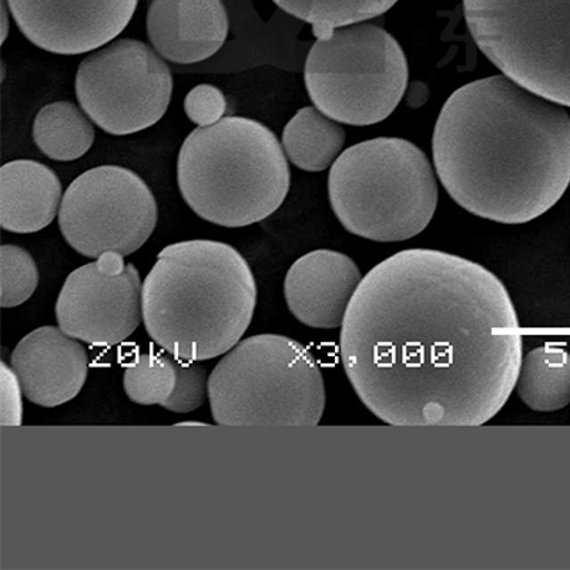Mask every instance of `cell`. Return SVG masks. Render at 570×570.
Segmentation results:
<instances>
[{"mask_svg":"<svg viewBox=\"0 0 570 570\" xmlns=\"http://www.w3.org/2000/svg\"><path fill=\"white\" fill-rule=\"evenodd\" d=\"M519 327L490 269L440 249H404L356 288L341 325V363L386 425L481 426L515 390Z\"/></svg>","mask_w":570,"mask_h":570,"instance_id":"cell-1","label":"cell"},{"mask_svg":"<svg viewBox=\"0 0 570 570\" xmlns=\"http://www.w3.org/2000/svg\"><path fill=\"white\" fill-rule=\"evenodd\" d=\"M432 155L448 195L466 212L525 224L570 185V116L505 75L471 81L438 117Z\"/></svg>","mask_w":570,"mask_h":570,"instance_id":"cell-2","label":"cell"},{"mask_svg":"<svg viewBox=\"0 0 570 570\" xmlns=\"http://www.w3.org/2000/svg\"><path fill=\"white\" fill-rule=\"evenodd\" d=\"M256 304V278L246 258L220 242L170 244L142 283L147 334L178 361L227 354L246 334Z\"/></svg>","mask_w":570,"mask_h":570,"instance_id":"cell-3","label":"cell"},{"mask_svg":"<svg viewBox=\"0 0 570 570\" xmlns=\"http://www.w3.org/2000/svg\"><path fill=\"white\" fill-rule=\"evenodd\" d=\"M292 173L277 136L247 117L198 127L183 142L178 188L188 207L217 226H252L276 213Z\"/></svg>","mask_w":570,"mask_h":570,"instance_id":"cell-4","label":"cell"},{"mask_svg":"<svg viewBox=\"0 0 570 570\" xmlns=\"http://www.w3.org/2000/svg\"><path fill=\"white\" fill-rule=\"evenodd\" d=\"M331 207L345 230L379 243L410 240L436 210L438 185L424 151L399 137L358 142L328 176Z\"/></svg>","mask_w":570,"mask_h":570,"instance_id":"cell-5","label":"cell"},{"mask_svg":"<svg viewBox=\"0 0 570 570\" xmlns=\"http://www.w3.org/2000/svg\"><path fill=\"white\" fill-rule=\"evenodd\" d=\"M213 420L224 426H315L325 411L317 360L285 335L240 341L208 380Z\"/></svg>","mask_w":570,"mask_h":570,"instance_id":"cell-6","label":"cell"},{"mask_svg":"<svg viewBox=\"0 0 570 570\" xmlns=\"http://www.w3.org/2000/svg\"><path fill=\"white\" fill-rule=\"evenodd\" d=\"M305 88L321 114L340 124H380L400 105L409 62L394 36L371 23L335 29L305 60Z\"/></svg>","mask_w":570,"mask_h":570,"instance_id":"cell-7","label":"cell"},{"mask_svg":"<svg viewBox=\"0 0 570 570\" xmlns=\"http://www.w3.org/2000/svg\"><path fill=\"white\" fill-rule=\"evenodd\" d=\"M468 29L507 78L570 107V0H463Z\"/></svg>","mask_w":570,"mask_h":570,"instance_id":"cell-8","label":"cell"},{"mask_svg":"<svg viewBox=\"0 0 570 570\" xmlns=\"http://www.w3.org/2000/svg\"><path fill=\"white\" fill-rule=\"evenodd\" d=\"M173 76L161 56L135 39L91 53L76 75V96L91 121L114 136L149 129L170 105Z\"/></svg>","mask_w":570,"mask_h":570,"instance_id":"cell-9","label":"cell"},{"mask_svg":"<svg viewBox=\"0 0 570 570\" xmlns=\"http://www.w3.org/2000/svg\"><path fill=\"white\" fill-rule=\"evenodd\" d=\"M59 224L65 240L81 256H130L155 232L157 203L135 171L120 166L95 167L66 190Z\"/></svg>","mask_w":570,"mask_h":570,"instance_id":"cell-10","label":"cell"},{"mask_svg":"<svg viewBox=\"0 0 570 570\" xmlns=\"http://www.w3.org/2000/svg\"><path fill=\"white\" fill-rule=\"evenodd\" d=\"M142 284L134 264L106 253L69 274L56 303L59 328L81 343L114 347L142 321Z\"/></svg>","mask_w":570,"mask_h":570,"instance_id":"cell-11","label":"cell"},{"mask_svg":"<svg viewBox=\"0 0 570 570\" xmlns=\"http://www.w3.org/2000/svg\"><path fill=\"white\" fill-rule=\"evenodd\" d=\"M20 32L55 55L104 48L130 23L139 0H8Z\"/></svg>","mask_w":570,"mask_h":570,"instance_id":"cell-12","label":"cell"},{"mask_svg":"<svg viewBox=\"0 0 570 570\" xmlns=\"http://www.w3.org/2000/svg\"><path fill=\"white\" fill-rule=\"evenodd\" d=\"M88 365L80 341L52 325L20 340L10 356L24 396L45 409L75 400L88 379Z\"/></svg>","mask_w":570,"mask_h":570,"instance_id":"cell-13","label":"cell"},{"mask_svg":"<svg viewBox=\"0 0 570 570\" xmlns=\"http://www.w3.org/2000/svg\"><path fill=\"white\" fill-rule=\"evenodd\" d=\"M363 278L345 254L315 249L289 267L284 282L285 303L289 313L309 328H340Z\"/></svg>","mask_w":570,"mask_h":570,"instance_id":"cell-14","label":"cell"},{"mask_svg":"<svg viewBox=\"0 0 570 570\" xmlns=\"http://www.w3.org/2000/svg\"><path fill=\"white\" fill-rule=\"evenodd\" d=\"M146 24L156 52L178 65L212 58L228 36L223 0H153Z\"/></svg>","mask_w":570,"mask_h":570,"instance_id":"cell-15","label":"cell"},{"mask_svg":"<svg viewBox=\"0 0 570 570\" xmlns=\"http://www.w3.org/2000/svg\"><path fill=\"white\" fill-rule=\"evenodd\" d=\"M62 183L48 166L14 160L0 169V224L3 230L30 234L43 230L62 205Z\"/></svg>","mask_w":570,"mask_h":570,"instance_id":"cell-16","label":"cell"},{"mask_svg":"<svg viewBox=\"0 0 570 570\" xmlns=\"http://www.w3.org/2000/svg\"><path fill=\"white\" fill-rule=\"evenodd\" d=\"M519 400L537 412H554L570 404V353L544 344L523 355L517 381Z\"/></svg>","mask_w":570,"mask_h":570,"instance_id":"cell-17","label":"cell"},{"mask_svg":"<svg viewBox=\"0 0 570 570\" xmlns=\"http://www.w3.org/2000/svg\"><path fill=\"white\" fill-rule=\"evenodd\" d=\"M345 142L343 127L314 107H304L283 131V147L294 166L323 171L338 159Z\"/></svg>","mask_w":570,"mask_h":570,"instance_id":"cell-18","label":"cell"},{"mask_svg":"<svg viewBox=\"0 0 570 570\" xmlns=\"http://www.w3.org/2000/svg\"><path fill=\"white\" fill-rule=\"evenodd\" d=\"M33 140L49 159L73 161L94 146L95 129L78 106L70 101H56L45 106L36 116Z\"/></svg>","mask_w":570,"mask_h":570,"instance_id":"cell-19","label":"cell"},{"mask_svg":"<svg viewBox=\"0 0 570 570\" xmlns=\"http://www.w3.org/2000/svg\"><path fill=\"white\" fill-rule=\"evenodd\" d=\"M279 9L313 27L317 39L335 29L381 17L399 0H273Z\"/></svg>","mask_w":570,"mask_h":570,"instance_id":"cell-20","label":"cell"},{"mask_svg":"<svg viewBox=\"0 0 570 570\" xmlns=\"http://www.w3.org/2000/svg\"><path fill=\"white\" fill-rule=\"evenodd\" d=\"M177 383V360L169 353H142L125 370L126 395L139 405H163Z\"/></svg>","mask_w":570,"mask_h":570,"instance_id":"cell-21","label":"cell"},{"mask_svg":"<svg viewBox=\"0 0 570 570\" xmlns=\"http://www.w3.org/2000/svg\"><path fill=\"white\" fill-rule=\"evenodd\" d=\"M39 284V272L27 249L12 244L0 248V305L14 308L32 297Z\"/></svg>","mask_w":570,"mask_h":570,"instance_id":"cell-22","label":"cell"},{"mask_svg":"<svg viewBox=\"0 0 570 570\" xmlns=\"http://www.w3.org/2000/svg\"><path fill=\"white\" fill-rule=\"evenodd\" d=\"M207 366L203 361H178L177 360V383L169 400L163 404V409L176 414L200 409L208 396Z\"/></svg>","mask_w":570,"mask_h":570,"instance_id":"cell-23","label":"cell"},{"mask_svg":"<svg viewBox=\"0 0 570 570\" xmlns=\"http://www.w3.org/2000/svg\"><path fill=\"white\" fill-rule=\"evenodd\" d=\"M185 110L193 124L207 127L223 119L227 110V100L216 86L198 85L188 91Z\"/></svg>","mask_w":570,"mask_h":570,"instance_id":"cell-24","label":"cell"},{"mask_svg":"<svg viewBox=\"0 0 570 570\" xmlns=\"http://www.w3.org/2000/svg\"><path fill=\"white\" fill-rule=\"evenodd\" d=\"M23 395L22 385L12 366L0 364V425H22Z\"/></svg>","mask_w":570,"mask_h":570,"instance_id":"cell-25","label":"cell"},{"mask_svg":"<svg viewBox=\"0 0 570 570\" xmlns=\"http://www.w3.org/2000/svg\"><path fill=\"white\" fill-rule=\"evenodd\" d=\"M9 12L8 0H2V43L7 40L9 33Z\"/></svg>","mask_w":570,"mask_h":570,"instance_id":"cell-26","label":"cell"},{"mask_svg":"<svg viewBox=\"0 0 570 570\" xmlns=\"http://www.w3.org/2000/svg\"><path fill=\"white\" fill-rule=\"evenodd\" d=\"M208 426L207 424H205V422H193V421H188V422H181V424H178V426Z\"/></svg>","mask_w":570,"mask_h":570,"instance_id":"cell-27","label":"cell"}]
</instances>
